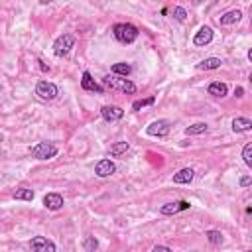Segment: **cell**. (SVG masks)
Wrapping results in <instances>:
<instances>
[{
    "label": "cell",
    "instance_id": "cell-6",
    "mask_svg": "<svg viewBox=\"0 0 252 252\" xmlns=\"http://www.w3.org/2000/svg\"><path fill=\"white\" fill-rule=\"evenodd\" d=\"M30 248H32V252H55L57 250L55 242L45 236H33L30 240Z\"/></svg>",
    "mask_w": 252,
    "mask_h": 252
},
{
    "label": "cell",
    "instance_id": "cell-14",
    "mask_svg": "<svg viewBox=\"0 0 252 252\" xmlns=\"http://www.w3.org/2000/svg\"><path fill=\"white\" fill-rule=\"evenodd\" d=\"M232 130L234 132H248V130H252V120L244 118V116H236L232 120Z\"/></svg>",
    "mask_w": 252,
    "mask_h": 252
},
{
    "label": "cell",
    "instance_id": "cell-11",
    "mask_svg": "<svg viewBox=\"0 0 252 252\" xmlns=\"http://www.w3.org/2000/svg\"><path fill=\"white\" fill-rule=\"evenodd\" d=\"M81 87H83L85 91H91V93H98V94H102V93H104V89H102L100 85H96V83H94V79L91 77V73H89V71H85V73H83Z\"/></svg>",
    "mask_w": 252,
    "mask_h": 252
},
{
    "label": "cell",
    "instance_id": "cell-15",
    "mask_svg": "<svg viewBox=\"0 0 252 252\" xmlns=\"http://www.w3.org/2000/svg\"><path fill=\"white\" fill-rule=\"evenodd\" d=\"M240 18H242V12L240 10H230V12H226L224 16L219 18V24L220 26H230V24H236Z\"/></svg>",
    "mask_w": 252,
    "mask_h": 252
},
{
    "label": "cell",
    "instance_id": "cell-2",
    "mask_svg": "<svg viewBox=\"0 0 252 252\" xmlns=\"http://www.w3.org/2000/svg\"><path fill=\"white\" fill-rule=\"evenodd\" d=\"M102 85L108 87V89H118V91L128 93V94H134L136 93V85L132 81H128V79H118V77L106 75V77H102Z\"/></svg>",
    "mask_w": 252,
    "mask_h": 252
},
{
    "label": "cell",
    "instance_id": "cell-21",
    "mask_svg": "<svg viewBox=\"0 0 252 252\" xmlns=\"http://www.w3.org/2000/svg\"><path fill=\"white\" fill-rule=\"evenodd\" d=\"M205 236H207V240H209L211 244H215V246H220V244L224 242V236H222L220 230H207Z\"/></svg>",
    "mask_w": 252,
    "mask_h": 252
},
{
    "label": "cell",
    "instance_id": "cell-30",
    "mask_svg": "<svg viewBox=\"0 0 252 252\" xmlns=\"http://www.w3.org/2000/svg\"><path fill=\"white\" fill-rule=\"evenodd\" d=\"M234 96H238V98L244 96V89H242V87H236V89H234Z\"/></svg>",
    "mask_w": 252,
    "mask_h": 252
},
{
    "label": "cell",
    "instance_id": "cell-16",
    "mask_svg": "<svg viewBox=\"0 0 252 252\" xmlns=\"http://www.w3.org/2000/svg\"><path fill=\"white\" fill-rule=\"evenodd\" d=\"M193 169L191 167H183L173 175V183H191L193 181Z\"/></svg>",
    "mask_w": 252,
    "mask_h": 252
},
{
    "label": "cell",
    "instance_id": "cell-9",
    "mask_svg": "<svg viewBox=\"0 0 252 252\" xmlns=\"http://www.w3.org/2000/svg\"><path fill=\"white\" fill-rule=\"evenodd\" d=\"M114 171H116V165H114L110 159H98L96 165H94V173H96L98 177H108V175H112Z\"/></svg>",
    "mask_w": 252,
    "mask_h": 252
},
{
    "label": "cell",
    "instance_id": "cell-27",
    "mask_svg": "<svg viewBox=\"0 0 252 252\" xmlns=\"http://www.w3.org/2000/svg\"><path fill=\"white\" fill-rule=\"evenodd\" d=\"M173 18H175L177 22H185V18H187V12H185L181 6H175V8H173Z\"/></svg>",
    "mask_w": 252,
    "mask_h": 252
},
{
    "label": "cell",
    "instance_id": "cell-22",
    "mask_svg": "<svg viewBox=\"0 0 252 252\" xmlns=\"http://www.w3.org/2000/svg\"><path fill=\"white\" fill-rule=\"evenodd\" d=\"M83 248H85V252H96V248H98V240L94 238V236H85V240H83Z\"/></svg>",
    "mask_w": 252,
    "mask_h": 252
},
{
    "label": "cell",
    "instance_id": "cell-1",
    "mask_svg": "<svg viewBox=\"0 0 252 252\" xmlns=\"http://www.w3.org/2000/svg\"><path fill=\"white\" fill-rule=\"evenodd\" d=\"M112 33L120 43H134L138 37V28L130 22H122V24H114L112 26Z\"/></svg>",
    "mask_w": 252,
    "mask_h": 252
},
{
    "label": "cell",
    "instance_id": "cell-24",
    "mask_svg": "<svg viewBox=\"0 0 252 252\" xmlns=\"http://www.w3.org/2000/svg\"><path fill=\"white\" fill-rule=\"evenodd\" d=\"M14 199H18V201H32L33 199V191L32 189H16Z\"/></svg>",
    "mask_w": 252,
    "mask_h": 252
},
{
    "label": "cell",
    "instance_id": "cell-19",
    "mask_svg": "<svg viewBox=\"0 0 252 252\" xmlns=\"http://www.w3.org/2000/svg\"><path fill=\"white\" fill-rule=\"evenodd\" d=\"M110 71L114 73V75H122L124 79L132 73V65L130 63H124V61H120V63H114L112 67H110Z\"/></svg>",
    "mask_w": 252,
    "mask_h": 252
},
{
    "label": "cell",
    "instance_id": "cell-12",
    "mask_svg": "<svg viewBox=\"0 0 252 252\" xmlns=\"http://www.w3.org/2000/svg\"><path fill=\"white\" fill-rule=\"evenodd\" d=\"M189 209V201H175V203H167L159 209L161 215H175L179 211H187Z\"/></svg>",
    "mask_w": 252,
    "mask_h": 252
},
{
    "label": "cell",
    "instance_id": "cell-17",
    "mask_svg": "<svg viewBox=\"0 0 252 252\" xmlns=\"http://www.w3.org/2000/svg\"><path fill=\"white\" fill-rule=\"evenodd\" d=\"M222 65V61L219 59V57H207V59H203L201 63H197V69H201V71H211V69H219Z\"/></svg>",
    "mask_w": 252,
    "mask_h": 252
},
{
    "label": "cell",
    "instance_id": "cell-8",
    "mask_svg": "<svg viewBox=\"0 0 252 252\" xmlns=\"http://www.w3.org/2000/svg\"><path fill=\"white\" fill-rule=\"evenodd\" d=\"M100 114H102V118H104L106 122H116V120H120V118L124 116V110H122L120 106H110V104H106V106L100 108Z\"/></svg>",
    "mask_w": 252,
    "mask_h": 252
},
{
    "label": "cell",
    "instance_id": "cell-28",
    "mask_svg": "<svg viewBox=\"0 0 252 252\" xmlns=\"http://www.w3.org/2000/svg\"><path fill=\"white\" fill-rule=\"evenodd\" d=\"M152 252H173V250H171V248H167V246H159V244H158V246H154V248H152Z\"/></svg>",
    "mask_w": 252,
    "mask_h": 252
},
{
    "label": "cell",
    "instance_id": "cell-31",
    "mask_svg": "<svg viewBox=\"0 0 252 252\" xmlns=\"http://www.w3.org/2000/svg\"><path fill=\"white\" fill-rule=\"evenodd\" d=\"M246 252H248V250H246Z\"/></svg>",
    "mask_w": 252,
    "mask_h": 252
},
{
    "label": "cell",
    "instance_id": "cell-4",
    "mask_svg": "<svg viewBox=\"0 0 252 252\" xmlns=\"http://www.w3.org/2000/svg\"><path fill=\"white\" fill-rule=\"evenodd\" d=\"M73 45H75V37H73L71 33H63V35H59V37L55 39V43H53V53H55L57 57H63V55H67V53L71 51Z\"/></svg>",
    "mask_w": 252,
    "mask_h": 252
},
{
    "label": "cell",
    "instance_id": "cell-18",
    "mask_svg": "<svg viewBox=\"0 0 252 252\" xmlns=\"http://www.w3.org/2000/svg\"><path fill=\"white\" fill-rule=\"evenodd\" d=\"M209 94H213V96H226V93H228V87L224 85V83H220V81H215V83H211L209 85Z\"/></svg>",
    "mask_w": 252,
    "mask_h": 252
},
{
    "label": "cell",
    "instance_id": "cell-13",
    "mask_svg": "<svg viewBox=\"0 0 252 252\" xmlns=\"http://www.w3.org/2000/svg\"><path fill=\"white\" fill-rule=\"evenodd\" d=\"M43 205L49 209V211H59L63 207V197L59 193H47L43 197Z\"/></svg>",
    "mask_w": 252,
    "mask_h": 252
},
{
    "label": "cell",
    "instance_id": "cell-25",
    "mask_svg": "<svg viewBox=\"0 0 252 252\" xmlns=\"http://www.w3.org/2000/svg\"><path fill=\"white\" fill-rule=\"evenodd\" d=\"M156 102V96H148V98H142V100H134L132 102V110H140V108H144V106H148V104H154Z\"/></svg>",
    "mask_w": 252,
    "mask_h": 252
},
{
    "label": "cell",
    "instance_id": "cell-23",
    "mask_svg": "<svg viewBox=\"0 0 252 252\" xmlns=\"http://www.w3.org/2000/svg\"><path fill=\"white\" fill-rule=\"evenodd\" d=\"M203 132H207V124H205V122H197V124H193V126H187V128H185V134H187V136L203 134Z\"/></svg>",
    "mask_w": 252,
    "mask_h": 252
},
{
    "label": "cell",
    "instance_id": "cell-20",
    "mask_svg": "<svg viewBox=\"0 0 252 252\" xmlns=\"http://www.w3.org/2000/svg\"><path fill=\"white\" fill-rule=\"evenodd\" d=\"M128 148H130V144H128V142H116V144H112V146H110V156H112V158H118V156L126 154V152H128Z\"/></svg>",
    "mask_w": 252,
    "mask_h": 252
},
{
    "label": "cell",
    "instance_id": "cell-26",
    "mask_svg": "<svg viewBox=\"0 0 252 252\" xmlns=\"http://www.w3.org/2000/svg\"><path fill=\"white\" fill-rule=\"evenodd\" d=\"M242 159L248 167H252V144H246L244 150H242Z\"/></svg>",
    "mask_w": 252,
    "mask_h": 252
},
{
    "label": "cell",
    "instance_id": "cell-5",
    "mask_svg": "<svg viewBox=\"0 0 252 252\" xmlns=\"http://www.w3.org/2000/svg\"><path fill=\"white\" fill-rule=\"evenodd\" d=\"M35 94L43 100H53L59 94V89H57V85H53L49 81H39L35 85Z\"/></svg>",
    "mask_w": 252,
    "mask_h": 252
},
{
    "label": "cell",
    "instance_id": "cell-10",
    "mask_svg": "<svg viewBox=\"0 0 252 252\" xmlns=\"http://www.w3.org/2000/svg\"><path fill=\"white\" fill-rule=\"evenodd\" d=\"M211 41H213V30H211L209 26H201L199 32H197L195 37H193V43H195V45H207V43H211Z\"/></svg>",
    "mask_w": 252,
    "mask_h": 252
},
{
    "label": "cell",
    "instance_id": "cell-29",
    "mask_svg": "<svg viewBox=\"0 0 252 252\" xmlns=\"http://www.w3.org/2000/svg\"><path fill=\"white\" fill-rule=\"evenodd\" d=\"M252 183V179H250V175H244V177H240V185L242 187H248Z\"/></svg>",
    "mask_w": 252,
    "mask_h": 252
},
{
    "label": "cell",
    "instance_id": "cell-3",
    "mask_svg": "<svg viewBox=\"0 0 252 252\" xmlns=\"http://www.w3.org/2000/svg\"><path fill=\"white\" fill-rule=\"evenodd\" d=\"M30 154L35 159H51L57 156V146L53 142H39L30 150Z\"/></svg>",
    "mask_w": 252,
    "mask_h": 252
},
{
    "label": "cell",
    "instance_id": "cell-7",
    "mask_svg": "<svg viewBox=\"0 0 252 252\" xmlns=\"http://www.w3.org/2000/svg\"><path fill=\"white\" fill-rule=\"evenodd\" d=\"M169 130H171L169 120H154V122L146 128V132H148L150 136H158V138H165V136L169 134Z\"/></svg>",
    "mask_w": 252,
    "mask_h": 252
}]
</instances>
